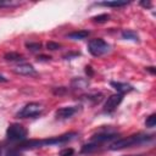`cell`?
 <instances>
[{"mask_svg":"<svg viewBox=\"0 0 156 156\" xmlns=\"http://www.w3.org/2000/svg\"><path fill=\"white\" fill-rule=\"evenodd\" d=\"M5 156H22V154H21V150L18 149H11L6 152Z\"/></svg>","mask_w":156,"mask_h":156,"instance_id":"obj_21","label":"cell"},{"mask_svg":"<svg viewBox=\"0 0 156 156\" xmlns=\"http://www.w3.org/2000/svg\"><path fill=\"white\" fill-rule=\"evenodd\" d=\"M61 48V45L58 44V43H55V41H49L48 44H46V49L48 50H57V49H60Z\"/></svg>","mask_w":156,"mask_h":156,"instance_id":"obj_20","label":"cell"},{"mask_svg":"<svg viewBox=\"0 0 156 156\" xmlns=\"http://www.w3.org/2000/svg\"><path fill=\"white\" fill-rule=\"evenodd\" d=\"M77 111H78L77 106H66V107L58 108L56 111L55 116H56L57 119H67V118H71Z\"/></svg>","mask_w":156,"mask_h":156,"instance_id":"obj_8","label":"cell"},{"mask_svg":"<svg viewBox=\"0 0 156 156\" xmlns=\"http://www.w3.org/2000/svg\"><path fill=\"white\" fill-rule=\"evenodd\" d=\"M73 154H74V150L71 147H66L60 151V156H72Z\"/></svg>","mask_w":156,"mask_h":156,"instance_id":"obj_19","label":"cell"},{"mask_svg":"<svg viewBox=\"0 0 156 156\" xmlns=\"http://www.w3.org/2000/svg\"><path fill=\"white\" fill-rule=\"evenodd\" d=\"M15 73L17 74H24V76H29V74H35V68L29 65V63H22L15 67L13 69Z\"/></svg>","mask_w":156,"mask_h":156,"instance_id":"obj_9","label":"cell"},{"mask_svg":"<svg viewBox=\"0 0 156 156\" xmlns=\"http://www.w3.org/2000/svg\"><path fill=\"white\" fill-rule=\"evenodd\" d=\"M122 38L126 39V40H133V41H138V40H139V37H138L136 32L130 30V29L123 30V32H122Z\"/></svg>","mask_w":156,"mask_h":156,"instance_id":"obj_14","label":"cell"},{"mask_svg":"<svg viewBox=\"0 0 156 156\" xmlns=\"http://www.w3.org/2000/svg\"><path fill=\"white\" fill-rule=\"evenodd\" d=\"M152 140H154L152 135L138 133V134H133V135H129L127 138H122V139L116 140L115 143H112L110 145V150H121V149H126V147L138 146V145L147 144Z\"/></svg>","mask_w":156,"mask_h":156,"instance_id":"obj_2","label":"cell"},{"mask_svg":"<svg viewBox=\"0 0 156 156\" xmlns=\"http://www.w3.org/2000/svg\"><path fill=\"white\" fill-rule=\"evenodd\" d=\"M127 4H129V2H128V1H121V0H115V1H101V2H98V5L107 6V7H122V6H126Z\"/></svg>","mask_w":156,"mask_h":156,"instance_id":"obj_12","label":"cell"},{"mask_svg":"<svg viewBox=\"0 0 156 156\" xmlns=\"http://www.w3.org/2000/svg\"><path fill=\"white\" fill-rule=\"evenodd\" d=\"M27 134V129L20 123H11L6 129V138L10 141H24Z\"/></svg>","mask_w":156,"mask_h":156,"instance_id":"obj_3","label":"cell"},{"mask_svg":"<svg viewBox=\"0 0 156 156\" xmlns=\"http://www.w3.org/2000/svg\"><path fill=\"white\" fill-rule=\"evenodd\" d=\"M110 85L112 88H115V90L118 93V94H126V93H129L132 91L134 88L130 85V84H127V83H121V82H111Z\"/></svg>","mask_w":156,"mask_h":156,"instance_id":"obj_10","label":"cell"},{"mask_svg":"<svg viewBox=\"0 0 156 156\" xmlns=\"http://www.w3.org/2000/svg\"><path fill=\"white\" fill-rule=\"evenodd\" d=\"M146 71H149L151 74H155V69H154V67H146Z\"/></svg>","mask_w":156,"mask_h":156,"instance_id":"obj_25","label":"cell"},{"mask_svg":"<svg viewBox=\"0 0 156 156\" xmlns=\"http://www.w3.org/2000/svg\"><path fill=\"white\" fill-rule=\"evenodd\" d=\"M26 48L29 50V51H40L41 49V44L40 43H33V41H29V43H26Z\"/></svg>","mask_w":156,"mask_h":156,"instance_id":"obj_17","label":"cell"},{"mask_svg":"<svg viewBox=\"0 0 156 156\" xmlns=\"http://www.w3.org/2000/svg\"><path fill=\"white\" fill-rule=\"evenodd\" d=\"M1 154H2V150H1V147H0V156H1Z\"/></svg>","mask_w":156,"mask_h":156,"instance_id":"obj_28","label":"cell"},{"mask_svg":"<svg viewBox=\"0 0 156 156\" xmlns=\"http://www.w3.org/2000/svg\"><path fill=\"white\" fill-rule=\"evenodd\" d=\"M143 6H145V7H150L151 6V4H150V1H141L140 2Z\"/></svg>","mask_w":156,"mask_h":156,"instance_id":"obj_24","label":"cell"},{"mask_svg":"<svg viewBox=\"0 0 156 156\" xmlns=\"http://www.w3.org/2000/svg\"><path fill=\"white\" fill-rule=\"evenodd\" d=\"M43 110H44V107H43L41 104L29 102V104H27L26 106L22 107V110L17 113V116L21 117V118H33V117L39 116L43 112Z\"/></svg>","mask_w":156,"mask_h":156,"instance_id":"obj_5","label":"cell"},{"mask_svg":"<svg viewBox=\"0 0 156 156\" xmlns=\"http://www.w3.org/2000/svg\"><path fill=\"white\" fill-rule=\"evenodd\" d=\"M116 138H117L116 132H100V133H98L96 135H94L91 138V143H95V144L100 145L101 143H106V141L116 139Z\"/></svg>","mask_w":156,"mask_h":156,"instance_id":"obj_7","label":"cell"},{"mask_svg":"<svg viewBox=\"0 0 156 156\" xmlns=\"http://www.w3.org/2000/svg\"><path fill=\"white\" fill-rule=\"evenodd\" d=\"M108 18H110V15H107V13H101V15L94 16L91 20H93V22H95V23H104V22H107Z\"/></svg>","mask_w":156,"mask_h":156,"instance_id":"obj_16","label":"cell"},{"mask_svg":"<svg viewBox=\"0 0 156 156\" xmlns=\"http://www.w3.org/2000/svg\"><path fill=\"white\" fill-rule=\"evenodd\" d=\"M88 49L93 56H101L110 51V44L101 38H95L88 43Z\"/></svg>","mask_w":156,"mask_h":156,"instance_id":"obj_4","label":"cell"},{"mask_svg":"<svg viewBox=\"0 0 156 156\" xmlns=\"http://www.w3.org/2000/svg\"><path fill=\"white\" fill-rule=\"evenodd\" d=\"M4 58H5L6 61L15 62V61H22V60H24V56H23L22 54H18V52H13V51H11V52L5 54V55H4Z\"/></svg>","mask_w":156,"mask_h":156,"instance_id":"obj_13","label":"cell"},{"mask_svg":"<svg viewBox=\"0 0 156 156\" xmlns=\"http://www.w3.org/2000/svg\"><path fill=\"white\" fill-rule=\"evenodd\" d=\"M89 34H90V32H89V30L82 29V30H76V32H72V33H69L67 37H68L69 39H73V40H83V39H85V38H87Z\"/></svg>","mask_w":156,"mask_h":156,"instance_id":"obj_11","label":"cell"},{"mask_svg":"<svg viewBox=\"0 0 156 156\" xmlns=\"http://www.w3.org/2000/svg\"><path fill=\"white\" fill-rule=\"evenodd\" d=\"M0 82H7V78H5L2 74H0Z\"/></svg>","mask_w":156,"mask_h":156,"instance_id":"obj_26","label":"cell"},{"mask_svg":"<svg viewBox=\"0 0 156 156\" xmlns=\"http://www.w3.org/2000/svg\"><path fill=\"white\" fill-rule=\"evenodd\" d=\"M127 156H141V155H127Z\"/></svg>","mask_w":156,"mask_h":156,"instance_id":"obj_27","label":"cell"},{"mask_svg":"<svg viewBox=\"0 0 156 156\" xmlns=\"http://www.w3.org/2000/svg\"><path fill=\"white\" fill-rule=\"evenodd\" d=\"M145 126L149 127V128H154V127L156 126V115H155V113L150 115V116L146 118V121H145Z\"/></svg>","mask_w":156,"mask_h":156,"instance_id":"obj_18","label":"cell"},{"mask_svg":"<svg viewBox=\"0 0 156 156\" xmlns=\"http://www.w3.org/2000/svg\"><path fill=\"white\" fill-rule=\"evenodd\" d=\"M122 100H123V95H122V94L116 93V94L111 95V96L107 98V100L105 101L104 112H112V111H115V110L118 107V105L122 102Z\"/></svg>","mask_w":156,"mask_h":156,"instance_id":"obj_6","label":"cell"},{"mask_svg":"<svg viewBox=\"0 0 156 156\" xmlns=\"http://www.w3.org/2000/svg\"><path fill=\"white\" fill-rule=\"evenodd\" d=\"M85 73H87L89 77H91V76L94 74V71L91 69V67H90V66H87V67H85Z\"/></svg>","mask_w":156,"mask_h":156,"instance_id":"obj_22","label":"cell"},{"mask_svg":"<svg viewBox=\"0 0 156 156\" xmlns=\"http://www.w3.org/2000/svg\"><path fill=\"white\" fill-rule=\"evenodd\" d=\"M51 57L50 56H44V55H41V56H38V60H40V61H49Z\"/></svg>","mask_w":156,"mask_h":156,"instance_id":"obj_23","label":"cell"},{"mask_svg":"<svg viewBox=\"0 0 156 156\" xmlns=\"http://www.w3.org/2000/svg\"><path fill=\"white\" fill-rule=\"evenodd\" d=\"M77 133H66L60 136H54V138H48V139H41V140H24L18 145V150H29V149H37V147H43V146H50V145H56V144H65L69 140H72Z\"/></svg>","mask_w":156,"mask_h":156,"instance_id":"obj_1","label":"cell"},{"mask_svg":"<svg viewBox=\"0 0 156 156\" xmlns=\"http://www.w3.org/2000/svg\"><path fill=\"white\" fill-rule=\"evenodd\" d=\"M99 149V144H95V143H89L87 145H84L82 147V152L83 154H89V152H93L95 150Z\"/></svg>","mask_w":156,"mask_h":156,"instance_id":"obj_15","label":"cell"}]
</instances>
